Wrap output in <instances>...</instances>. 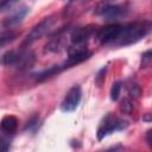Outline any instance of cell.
<instances>
[{"mask_svg": "<svg viewBox=\"0 0 152 152\" xmlns=\"http://www.w3.org/2000/svg\"><path fill=\"white\" fill-rule=\"evenodd\" d=\"M28 8L26 6L21 7V8H18L13 14H11L10 17H7L5 20H4V26L5 27H13V26H17L19 25L23 19L26 17V14L28 13Z\"/></svg>", "mask_w": 152, "mask_h": 152, "instance_id": "9", "label": "cell"}, {"mask_svg": "<svg viewBox=\"0 0 152 152\" xmlns=\"http://www.w3.org/2000/svg\"><path fill=\"white\" fill-rule=\"evenodd\" d=\"M106 72H107V66H103V68H101V69L97 71V74H96V76H95V83H96L97 87H101L102 83L104 82Z\"/></svg>", "mask_w": 152, "mask_h": 152, "instance_id": "16", "label": "cell"}, {"mask_svg": "<svg viewBox=\"0 0 152 152\" xmlns=\"http://www.w3.org/2000/svg\"><path fill=\"white\" fill-rule=\"evenodd\" d=\"M56 23V17L55 15H49L46 18H44L42 21H39L37 25H34L32 27V30L28 32V34L26 36V38L23 42V48L24 46H28L32 43H34L36 40L40 39L42 37L46 36L53 27Z\"/></svg>", "mask_w": 152, "mask_h": 152, "instance_id": "4", "label": "cell"}, {"mask_svg": "<svg viewBox=\"0 0 152 152\" xmlns=\"http://www.w3.org/2000/svg\"><path fill=\"white\" fill-rule=\"evenodd\" d=\"M151 61H152L151 50H147L141 55V68H148L151 65Z\"/></svg>", "mask_w": 152, "mask_h": 152, "instance_id": "17", "label": "cell"}, {"mask_svg": "<svg viewBox=\"0 0 152 152\" xmlns=\"http://www.w3.org/2000/svg\"><path fill=\"white\" fill-rule=\"evenodd\" d=\"M121 89H122V83L121 82H115L113 83L112 88H110V99L113 101H116L120 96V93H121Z\"/></svg>", "mask_w": 152, "mask_h": 152, "instance_id": "13", "label": "cell"}, {"mask_svg": "<svg viewBox=\"0 0 152 152\" xmlns=\"http://www.w3.org/2000/svg\"><path fill=\"white\" fill-rule=\"evenodd\" d=\"M36 62V56L32 51L26 49H19V50H11L4 53L0 58V63L14 68L18 70H26L33 66Z\"/></svg>", "mask_w": 152, "mask_h": 152, "instance_id": "2", "label": "cell"}, {"mask_svg": "<svg viewBox=\"0 0 152 152\" xmlns=\"http://www.w3.org/2000/svg\"><path fill=\"white\" fill-rule=\"evenodd\" d=\"M142 120H146V121H150V114H147V116H146V118H144Z\"/></svg>", "mask_w": 152, "mask_h": 152, "instance_id": "21", "label": "cell"}, {"mask_svg": "<svg viewBox=\"0 0 152 152\" xmlns=\"http://www.w3.org/2000/svg\"><path fill=\"white\" fill-rule=\"evenodd\" d=\"M81 99H82V89L78 84H75L72 86L68 93L65 94L62 103H61V110L64 112V113H71L74 112L80 102H81Z\"/></svg>", "mask_w": 152, "mask_h": 152, "instance_id": "6", "label": "cell"}, {"mask_svg": "<svg viewBox=\"0 0 152 152\" xmlns=\"http://www.w3.org/2000/svg\"><path fill=\"white\" fill-rule=\"evenodd\" d=\"M17 36H18V34H17L15 32H12V31L2 33V34L0 36V50H1L5 45H7V44L12 43V42L17 38Z\"/></svg>", "mask_w": 152, "mask_h": 152, "instance_id": "10", "label": "cell"}, {"mask_svg": "<svg viewBox=\"0 0 152 152\" xmlns=\"http://www.w3.org/2000/svg\"><path fill=\"white\" fill-rule=\"evenodd\" d=\"M10 150V141L0 135V151H8Z\"/></svg>", "mask_w": 152, "mask_h": 152, "instance_id": "18", "label": "cell"}, {"mask_svg": "<svg viewBox=\"0 0 152 152\" xmlns=\"http://www.w3.org/2000/svg\"><path fill=\"white\" fill-rule=\"evenodd\" d=\"M151 28H152V24L150 20L121 24L118 37L114 40L112 46L124 48V46L133 45V44L140 42L141 39H144L150 33Z\"/></svg>", "mask_w": 152, "mask_h": 152, "instance_id": "1", "label": "cell"}, {"mask_svg": "<svg viewBox=\"0 0 152 152\" xmlns=\"http://www.w3.org/2000/svg\"><path fill=\"white\" fill-rule=\"evenodd\" d=\"M18 129V119L14 115H6L0 121V131L4 134L12 135Z\"/></svg>", "mask_w": 152, "mask_h": 152, "instance_id": "8", "label": "cell"}, {"mask_svg": "<svg viewBox=\"0 0 152 152\" xmlns=\"http://www.w3.org/2000/svg\"><path fill=\"white\" fill-rule=\"evenodd\" d=\"M128 127V121L120 119L118 116H115L113 113H108L106 114L99 127L96 131V135H97V140H102L104 139L107 135L114 133V132H119V131H124Z\"/></svg>", "mask_w": 152, "mask_h": 152, "instance_id": "3", "label": "cell"}, {"mask_svg": "<svg viewBox=\"0 0 152 152\" xmlns=\"http://www.w3.org/2000/svg\"><path fill=\"white\" fill-rule=\"evenodd\" d=\"M95 32H96V30L91 25L74 28L70 32L71 46H86L87 42L89 40V38H91V36Z\"/></svg>", "mask_w": 152, "mask_h": 152, "instance_id": "7", "label": "cell"}, {"mask_svg": "<svg viewBox=\"0 0 152 152\" xmlns=\"http://www.w3.org/2000/svg\"><path fill=\"white\" fill-rule=\"evenodd\" d=\"M66 1H74V0H66Z\"/></svg>", "mask_w": 152, "mask_h": 152, "instance_id": "22", "label": "cell"}, {"mask_svg": "<svg viewBox=\"0 0 152 152\" xmlns=\"http://www.w3.org/2000/svg\"><path fill=\"white\" fill-rule=\"evenodd\" d=\"M127 6L126 5H118V4H99V6L95 10V13L104 20H116L126 15L127 13Z\"/></svg>", "mask_w": 152, "mask_h": 152, "instance_id": "5", "label": "cell"}, {"mask_svg": "<svg viewBox=\"0 0 152 152\" xmlns=\"http://www.w3.org/2000/svg\"><path fill=\"white\" fill-rule=\"evenodd\" d=\"M127 91H128V95L134 99L139 97V95L141 94V89L137 83H129L127 86Z\"/></svg>", "mask_w": 152, "mask_h": 152, "instance_id": "14", "label": "cell"}, {"mask_svg": "<svg viewBox=\"0 0 152 152\" xmlns=\"http://www.w3.org/2000/svg\"><path fill=\"white\" fill-rule=\"evenodd\" d=\"M19 0H0V13L8 12L15 7Z\"/></svg>", "mask_w": 152, "mask_h": 152, "instance_id": "11", "label": "cell"}, {"mask_svg": "<svg viewBox=\"0 0 152 152\" xmlns=\"http://www.w3.org/2000/svg\"><path fill=\"white\" fill-rule=\"evenodd\" d=\"M118 0H102L101 4H115Z\"/></svg>", "mask_w": 152, "mask_h": 152, "instance_id": "20", "label": "cell"}, {"mask_svg": "<svg viewBox=\"0 0 152 152\" xmlns=\"http://www.w3.org/2000/svg\"><path fill=\"white\" fill-rule=\"evenodd\" d=\"M39 126H40V121H39V116H33V118H31V120L27 122V125H26V127H25V131H28V132H32V133H34L38 128H39Z\"/></svg>", "mask_w": 152, "mask_h": 152, "instance_id": "12", "label": "cell"}, {"mask_svg": "<svg viewBox=\"0 0 152 152\" xmlns=\"http://www.w3.org/2000/svg\"><path fill=\"white\" fill-rule=\"evenodd\" d=\"M120 109L124 114H129L133 110V101L131 99H125L120 104Z\"/></svg>", "mask_w": 152, "mask_h": 152, "instance_id": "15", "label": "cell"}, {"mask_svg": "<svg viewBox=\"0 0 152 152\" xmlns=\"http://www.w3.org/2000/svg\"><path fill=\"white\" fill-rule=\"evenodd\" d=\"M151 134H152V131L150 129V131H147V133H146V141H147V144L151 146L152 145V140H151Z\"/></svg>", "mask_w": 152, "mask_h": 152, "instance_id": "19", "label": "cell"}]
</instances>
